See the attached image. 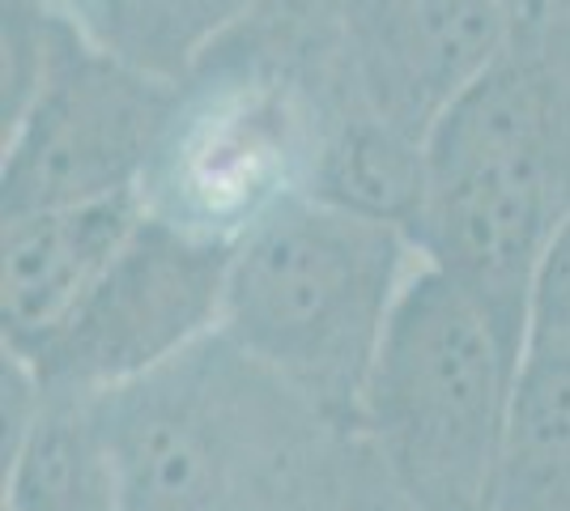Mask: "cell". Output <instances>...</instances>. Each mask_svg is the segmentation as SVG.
<instances>
[{
    "label": "cell",
    "instance_id": "2",
    "mask_svg": "<svg viewBox=\"0 0 570 511\" xmlns=\"http://www.w3.org/2000/svg\"><path fill=\"white\" fill-rule=\"evenodd\" d=\"M426 149L417 252L473 294L523 358L528 286L570 218V22L515 26Z\"/></svg>",
    "mask_w": 570,
    "mask_h": 511
},
{
    "label": "cell",
    "instance_id": "6",
    "mask_svg": "<svg viewBox=\"0 0 570 511\" xmlns=\"http://www.w3.org/2000/svg\"><path fill=\"white\" fill-rule=\"evenodd\" d=\"M175 86L56 22L39 90L0 124V218L141 193Z\"/></svg>",
    "mask_w": 570,
    "mask_h": 511
},
{
    "label": "cell",
    "instance_id": "16",
    "mask_svg": "<svg viewBox=\"0 0 570 511\" xmlns=\"http://www.w3.org/2000/svg\"><path fill=\"white\" fill-rule=\"evenodd\" d=\"M515 26L528 22H570V0H502Z\"/></svg>",
    "mask_w": 570,
    "mask_h": 511
},
{
    "label": "cell",
    "instance_id": "8",
    "mask_svg": "<svg viewBox=\"0 0 570 511\" xmlns=\"http://www.w3.org/2000/svg\"><path fill=\"white\" fill-rule=\"evenodd\" d=\"M336 18L350 111L422 141L515 30L502 0H336Z\"/></svg>",
    "mask_w": 570,
    "mask_h": 511
},
{
    "label": "cell",
    "instance_id": "14",
    "mask_svg": "<svg viewBox=\"0 0 570 511\" xmlns=\"http://www.w3.org/2000/svg\"><path fill=\"white\" fill-rule=\"evenodd\" d=\"M298 511H417L362 431H345Z\"/></svg>",
    "mask_w": 570,
    "mask_h": 511
},
{
    "label": "cell",
    "instance_id": "12",
    "mask_svg": "<svg viewBox=\"0 0 570 511\" xmlns=\"http://www.w3.org/2000/svg\"><path fill=\"white\" fill-rule=\"evenodd\" d=\"M98 51L179 81L261 0H30Z\"/></svg>",
    "mask_w": 570,
    "mask_h": 511
},
{
    "label": "cell",
    "instance_id": "11",
    "mask_svg": "<svg viewBox=\"0 0 570 511\" xmlns=\"http://www.w3.org/2000/svg\"><path fill=\"white\" fill-rule=\"evenodd\" d=\"M311 196L357 218L396 226L417 244L430 196L426 141L371 111H345L324 141Z\"/></svg>",
    "mask_w": 570,
    "mask_h": 511
},
{
    "label": "cell",
    "instance_id": "4",
    "mask_svg": "<svg viewBox=\"0 0 570 511\" xmlns=\"http://www.w3.org/2000/svg\"><path fill=\"white\" fill-rule=\"evenodd\" d=\"M422 265L404 230L303 196L235 247L222 333L328 422L357 431L392 316Z\"/></svg>",
    "mask_w": 570,
    "mask_h": 511
},
{
    "label": "cell",
    "instance_id": "10",
    "mask_svg": "<svg viewBox=\"0 0 570 511\" xmlns=\"http://www.w3.org/2000/svg\"><path fill=\"white\" fill-rule=\"evenodd\" d=\"M0 511H124L95 396L48 389L30 435L0 461Z\"/></svg>",
    "mask_w": 570,
    "mask_h": 511
},
{
    "label": "cell",
    "instance_id": "5",
    "mask_svg": "<svg viewBox=\"0 0 570 511\" xmlns=\"http://www.w3.org/2000/svg\"><path fill=\"white\" fill-rule=\"evenodd\" d=\"M515 371L520 350L473 294L417 268L357 417L417 511H499Z\"/></svg>",
    "mask_w": 570,
    "mask_h": 511
},
{
    "label": "cell",
    "instance_id": "13",
    "mask_svg": "<svg viewBox=\"0 0 570 511\" xmlns=\"http://www.w3.org/2000/svg\"><path fill=\"white\" fill-rule=\"evenodd\" d=\"M499 511H570V345L523 350L502 443Z\"/></svg>",
    "mask_w": 570,
    "mask_h": 511
},
{
    "label": "cell",
    "instance_id": "3",
    "mask_svg": "<svg viewBox=\"0 0 570 511\" xmlns=\"http://www.w3.org/2000/svg\"><path fill=\"white\" fill-rule=\"evenodd\" d=\"M95 401L124 511H298L345 435L226 333Z\"/></svg>",
    "mask_w": 570,
    "mask_h": 511
},
{
    "label": "cell",
    "instance_id": "7",
    "mask_svg": "<svg viewBox=\"0 0 570 511\" xmlns=\"http://www.w3.org/2000/svg\"><path fill=\"white\" fill-rule=\"evenodd\" d=\"M235 247L145 214L86 303L26 363L48 389L107 396L222 333ZM13 354V350H9Z\"/></svg>",
    "mask_w": 570,
    "mask_h": 511
},
{
    "label": "cell",
    "instance_id": "9",
    "mask_svg": "<svg viewBox=\"0 0 570 511\" xmlns=\"http://www.w3.org/2000/svg\"><path fill=\"white\" fill-rule=\"evenodd\" d=\"M141 193L0 218V350L35 358L141 226Z\"/></svg>",
    "mask_w": 570,
    "mask_h": 511
},
{
    "label": "cell",
    "instance_id": "15",
    "mask_svg": "<svg viewBox=\"0 0 570 511\" xmlns=\"http://www.w3.org/2000/svg\"><path fill=\"white\" fill-rule=\"evenodd\" d=\"M546 345H570V218L553 230L528 286L523 350H546Z\"/></svg>",
    "mask_w": 570,
    "mask_h": 511
},
{
    "label": "cell",
    "instance_id": "1",
    "mask_svg": "<svg viewBox=\"0 0 570 511\" xmlns=\"http://www.w3.org/2000/svg\"><path fill=\"white\" fill-rule=\"evenodd\" d=\"M345 111L336 0H261L179 77L141 179L145 214L238 247L277 209L311 196Z\"/></svg>",
    "mask_w": 570,
    "mask_h": 511
}]
</instances>
